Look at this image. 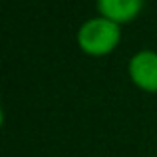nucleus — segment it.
I'll return each mask as SVG.
<instances>
[{"label":"nucleus","mask_w":157,"mask_h":157,"mask_svg":"<svg viewBox=\"0 0 157 157\" xmlns=\"http://www.w3.org/2000/svg\"><path fill=\"white\" fill-rule=\"evenodd\" d=\"M78 46L84 54L94 58L107 56L117 48L119 40H121V28L119 24L111 22L104 18H90L78 30Z\"/></svg>","instance_id":"nucleus-1"},{"label":"nucleus","mask_w":157,"mask_h":157,"mask_svg":"<svg viewBox=\"0 0 157 157\" xmlns=\"http://www.w3.org/2000/svg\"><path fill=\"white\" fill-rule=\"evenodd\" d=\"M127 74L131 82L139 90L147 94L157 92V52L155 50H139L131 56L127 64Z\"/></svg>","instance_id":"nucleus-2"},{"label":"nucleus","mask_w":157,"mask_h":157,"mask_svg":"<svg viewBox=\"0 0 157 157\" xmlns=\"http://www.w3.org/2000/svg\"><path fill=\"white\" fill-rule=\"evenodd\" d=\"M96 4L98 12L104 18L121 26V24L137 18L145 6V0H96Z\"/></svg>","instance_id":"nucleus-3"}]
</instances>
